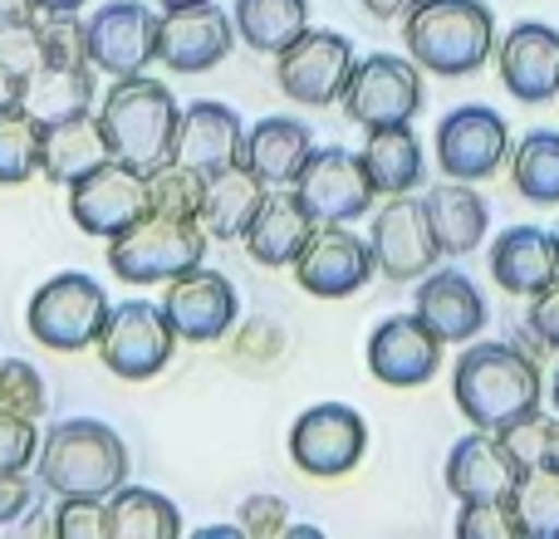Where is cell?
I'll list each match as a JSON object with an SVG mask.
<instances>
[{"instance_id": "836d02e7", "label": "cell", "mask_w": 559, "mask_h": 539, "mask_svg": "<svg viewBox=\"0 0 559 539\" xmlns=\"http://www.w3.org/2000/svg\"><path fill=\"white\" fill-rule=\"evenodd\" d=\"M506 505L525 539H559V471L550 462L525 466Z\"/></svg>"}, {"instance_id": "816d5d0a", "label": "cell", "mask_w": 559, "mask_h": 539, "mask_svg": "<svg viewBox=\"0 0 559 539\" xmlns=\"http://www.w3.org/2000/svg\"><path fill=\"white\" fill-rule=\"evenodd\" d=\"M88 5V0H35V10H45V15H55V10H79Z\"/></svg>"}, {"instance_id": "60d3db41", "label": "cell", "mask_w": 559, "mask_h": 539, "mask_svg": "<svg viewBox=\"0 0 559 539\" xmlns=\"http://www.w3.org/2000/svg\"><path fill=\"white\" fill-rule=\"evenodd\" d=\"M55 539H108V511L104 501H59L55 520H49Z\"/></svg>"}, {"instance_id": "484cf974", "label": "cell", "mask_w": 559, "mask_h": 539, "mask_svg": "<svg viewBox=\"0 0 559 539\" xmlns=\"http://www.w3.org/2000/svg\"><path fill=\"white\" fill-rule=\"evenodd\" d=\"M114 157V143H108L98 113H79L64 118V123L45 128V143H39V172L55 187H74L79 177H88L94 167H104Z\"/></svg>"}, {"instance_id": "bcb514c9", "label": "cell", "mask_w": 559, "mask_h": 539, "mask_svg": "<svg viewBox=\"0 0 559 539\" xmlns=\"http://www.w3.org/2000/svg\"><path fill=\"white\" fill-rule=\"evenodd\" d=\"M531 334L540 338L545 348H559V275L540 295H531Z\"/></svg>"}, {"instance_id": "f1b7e54d", "label": "cell", "mask_w": 559, "mask_h": 539, "mask_svg": "<svg viewBox=\"0 0 559 539\" xmlns=\"http://www.w3.org/2000/svg\"><path fill=\"white\" fill-rule=\"evenodd\" d=\"M423 202H427V216H432L437 241H442V255H472L476 245L486 241L491 206H486V196L476 192L472 182H456V177H447V182L432 187Z\"/></svg>"}, {"instance_id": "8d00e7d4", "label": "cell", "mask_w": 559, "mask_h": 539, "mask_svg": "<svg viewBox=\"0 0 559 539\" xmlns=\"http://www.w3.org/2000/svg\"><path fill=\"white\" fill-rule=\"evenodd\" d=\"M202 187H206V172H197V167L173 157V163L147 172V212L197 221V216H202Z\"/></svg>"}, {"instance_id": "7bdbcfd3", "label": "cell", "mask_w": 559, "mask_h": 539, "mask_svg": "<svg viewBox=\"0 0 559 539\" xmlns=\"http://www.w3.org/2000/svg\"><path fill=\"white\" fill-rule=\"evenodd\" d=\"M236 525H241L251 539H271V535L289 530V511H285V501H280V495H251V501H241Z\"/></svg>"}, {"instance_id": "e575fe53", "label": "cell", "mask_w": 559, "mask_h": 539, "mask_svg": "<svg viewBox=\"0 0 559 539\" xmlns=\"http://www.w3.org/2000/svg\"><path fill=\"white\" fill-rule=\"evenodd\" d=\"M515 192L535 206H559V133L535 128L511 147Z\"/></svg>"}, {"instance_id": "6da1fadb", "label": "cell", "mask_w": 559, "mask_h": 539, "mask_svg": "<svg viewBox=\"0 0 559 539\" xmlns=\"http://www.w3.org/2000/svg\"><path fill=\"white\" fill-rule=\"evenodd\" d=\"M452 397L462 417L481 432H506L540 412V368L515 344H472L452 368Z\"/></svg>"}, {"instance_id": "d590c367", "label": "cell", "mask_w": 559, "mask_h": 539, "mask_svg": "<svg viewBox=\"0 0 559 539\" xmlns=\"http://www.w3.org/2000/svg\"><path fill=\"white\" fill-rule=\"evenodd\" d=\"M39 143H45V123H35L25 108L0 113V187H25L39 172Z\"/></svg>"}, {"instance_id": "5b68a950", "label": "cell", "mask_w": 559, "mask_h": 539, "mask_svg": "<svg viewBox=\"0 0 559 539\" xmlns=\"http://www.w3.org/2000/svg\"><path fill=\"white\" fill-rule=\"evenodd\" d=\"M206 261V226L187 216L147 212L123 236L108 241V265L123 285H173L177 275Z\"/></svg>"}, {"instance_id": "f907efd6", "label": "cell", "mask_w": 559, "mask_h": 539, "mask_svg": "<svg viewBox=\"0 0 559 539\" xmlns=\"http://www.w3.org/2000/svg\"><path fill=\"white\" fill-rule=\"evenodd\" d=\"M545 462H550L555 471H559V417L550 422V436H545Z\"/></svg>"}, {"instance_id": "7dc6e473", "label": "cell", "mask_w": 559, "mask_h": 539, "mask_svg": "<svg viewBox=\"0 0 559 539\" xmlns=\"http://www.w3.org/2000/svg\"><path fill=\"white\" fill-rule=\"evenodd\" d=\"M20 94H25V79H20L15 69L0 64V113H5V108H20Z\"/></svg>"}, {"instance_id": "d6a6232c", "label": "cell", "mask_w": 559, "mask_h": 539, "mask_svg": "<svg viewBox=\"0 0 559 539\" xmlns=\"http://www.w3.org/2000/svg\"><path fill=\"white\" fill-rule=\"evenodd\" d=\"M231 20L255 55H280L309 29V0H236Z\"/></svg>"}, {"instance_id": "5bb4252c", "label": "cell", "mask_w": 559, "mask_h": 539, "mask_svg": "<svg viewBox=\"0 0 559 539\" xmlns=\"http://www.w3.org/2000/svg\"><path fill=\"white\" fill-rule=\"evenodd\" d=\"M299 202L309 206L319 226H348L373 206V182H368L358 153L348 147H314L305 163V172L295 177Z\"/></svg>"}, {"instance_id": "7402d4cb", "label": "cell", "mask_w": 559, "mask_h": 539, "mask_svg": "<svg viewBox=\"0 0 559 539\" xmlns=\"http://www.w3.org/2000/svg\"><path fill=\"white\" fill-rule=\"evenodd\" d=\"M417 319L432 328L442 344H472L486 328V299L476 289L472 275L462 270H432V275L417 279Z\"/></svg>"}, {"instance_id": "c3c4849f", "label": "cell", "mask_w": 559, "mask_h": 539, "mask_svg": "<svg viewBox=\"0 0 559 539\" xmlns=\"http://www.w3.org/2000/svg\"><path fill=\"white\" fill-rule=\"evenodd\" d=\"M413 5H417V0H364V10L373 20H403Z\"/></svg>"}, {"instance_id": "30bf717a", "label": "cell", "mask_w": 559, "mask_h": 539, "mask_svg": "<svg viewBox=\"0 0 559 539\" xmlns=\"http://www.w3.org/2000/svg\"><path fill=\"white\" fill-rule=\"evenodd\" d=\"M368 452V422L348 403H314L289 427V462L314 481L348 476Z\"/></svg>"}, {"instance_id": "ba28073f", "label": "cell", "mask_w": 559, "mask_h": 539, "mask_svg": "<svg viewBox=\"0 0 559 539\" xmlns=\"http://www.w3.org/2000/svg\"><path fill=\"white\" fill-rule=\"evenodd\" d=\"M338 104L358 128L413 123L417 108H423V69H417L413 55H368L354 64Z\"/></svg>"}, {"instance_id": "681fc988", "label": "cell", "mask_w": 559, "mask_h": 539, "mask_svg": "<svg viewBox=\"0 0 559 539\" xmlns=\"http://www.w3.org/2000/svg\"><path fill=\"white\" fill-rule=\"evenodd\" d=\"M20 15H35V0H0V25L20 20Z\"/></svg>"}, {"instance_id": "44dd1931", "label": "cell", "mask_w": 559, "mask_h": 539, "mask_svg": "<svg viewBox=\"0 0 559 539\" xmlns=\"http://www.w3.org/2000/svg\"><path fill=\"white\" fill-rule=\"evenodd\" d=\"M501 84L521 104H550L559 98V29L540 20H521L511 35L496 45Z\"/></svg>"}, {"instance_id": "ffe728a7", "label": "cell", "mask_w": 559, "mask_h": 539, "mask_svg": "<svg viewBox=\"0 0 559 539\" xmlns=\"http://www.w3.org/2000/svg\"><path fill=\"white\" fill-rule=\"evenodd\" d=\"M521 471L525 466L515 462V452L506 446V436L481 432V427H472V436H462V442L447 452V491H452L462 505L511 501Z\"/></svg>"}, {"instance_id": "11a10c76", "label": "cell", "mask_w": 559, "mask_h": 539, "mask_svg": "<svg viewBox=\"0 0 559 539\" xmlns=\"http://www.w3.org/2000/svg\"><path fill=\"white\" fill-rule=\"evenodd\" d=\"M550 407H555V412H559V373L550 378Z\"/></svg>"}, {"instance_id": "ee69618b", "label": "cell", "mask_w": 559, "mask_h": 539, "mask_svg": "<svg viewBox=\"0 0 559 539\" xmlns=\"http://www.w3.org/2000/svg\"><path fill=\"white\" fill-rule=\"evenodd\" d=\"M35 505H39V491H35V481H29L25 471L0 476V530L29 520V515H35Z\"/></svg>"}, {"instance_id": "1f68e13d", "label": "cell", "mask_w": 559, "mask_h": 539, "mask_svg": "<svg viewBox=\"0 0 559 539\" xmlns=\"http://www.w3.org/2000/svg\"><path fill=\"white\" fill-rule=\"evenodd\" d=\"M108 511V539H177L182 535V515L163 491L147 486H118L114 495H104Z\"/></svg>"}, {"instance_id": "b9f144b4", "label": "cell", "mask_w": 559, "mask_h": 539, "mask_svg": "<svg viewBox=\"0 0 559 539\" xmlns=\"http://www.w3.org/2000/svg\"><path fill=\"white\" fill-rule=\"evenodd\" d=\"M456 535L462 539H515V515L506 501H476V505H462L456 515Z\"/></svg>"}, {"instance_id": "3957f363", "label": "cell", "mask_w": 559, "mask_h": 539, "mask_svg": "<svg viewBox=\"0 0 559 539\" xmlns=\"http://www.w3.org/2000/svg\"><path fill=\"white\" fill-rule=\"evenodd\" d=\"M403 39L417 69L462 79L496 55V15L486 0H417L403 15Z\"/></svg>"}, {"instance_id": "8992f818", "label": "cell", "mask_w": 559, "mask_h": 539, "mask_svg": "<svg viewBox=\"0 0 559 539\" xmlns=\"http://www.w3.org/2000/svg\"><path fill=\"white\" fill-rule=\"evenodd\" d=\"M108 295L94 275H79V270H64V275L45 279L35 289L25 309V324L35 334V344L55 348V354H79V348H94L98 334H104L108 319Z\"/></svg>"}, {"instance_id": "f5cc1de1", "label": "cell", "mask_w": 559, "mask_h": 539, "mask_svg": "<svg viewBox=\"0 0 559 539\" xmlns=\"http://www.w3.org/2000/svg\"><path fill=\"white\" fill-rule=\"evenodd\" d=\"M236 535H246L241 525H212V530H202V539H236Z\"/></svg>"}, {"instance_id": "f6af8a7d", "label": "cell", "mask_w": 559, "mask_h": 539, "mask_svg": "<svg viewBox=\"0 0 559 539\" xmlns=\"http://www.w3.org/2000/svg\"><path fill=\"white\" fill-rule=\"evenodd\" d=\"M506 446L515 452V462L521 466H535V462H545V436H550V417H521L515 427H506Z\"/></svg>"}, {"instance_id": "f546056e", "label": "cell", "mask_w": 559, "mask_h": 539, "mask_svg": "<svg viewBox=\"0 0 559 539\" xmlns=\"http://www.w3.org/2000/svg\"><path fill=\"white\" fill-rule=\"evenodd\" d=\"M35 123H64L94 108V64H39L35 74H25V94H20Z\"/></svg>"}, {"instance_id": "603a6c76", "label": "cell", "mask_w": 559, "mask_h": 539, "mask_svg": "<svg viewBox=\"0 0 559 539\" xmlns=\"http://www.w3.org/2000/svg\"><path fill=\"white\" fill-rule=\"evenodd\" d=\"M246 147V128L241 113L216 98H197L182 108V123H177V163L197 167V172H216V167L241 163Z\"/></svg>"}, {"instance_id": "7c38bea8", "label": "cell", "mask_w": 559, "mask_h": 539, "mask_svg": "<svg viewBox=\"0 0 559 539\" xmlns=\"http://www.w3.org/2000/svg\"><path fill=\"white\" fill-rule=\"evenodd\" d=\"M368 245H373L378 275H388L393 285H413V279L432 275L437 261H442V241H437V231H432L427 202L413 192L388 196V206L373 216Z\"/></svg>"}, {"instance_id": "2e32d148", "label": "cell", "mask_w": 559, "mask_h": 539, "mask_svg": "<svg viewBox=\"0 0 559 539\" xmlns=\"http://www.w3.org/2000/svg\"><path fill=\"white\" fill-rule=\"evenodd\" d=\"M84 25H88V59L108 79H133L143 69H153L157 25H163V15H153V0L147 5L143 0H114Z\"/></svg>"}, {"instance_id": "4dcf8cb0", "label": "cell", "mask_w": 559, "mask_h": 539, "mask_svg": "<svg viewBox=\"0 0 559 539\" xmlns=\"http://www.w3.org/2000/svg\"><path fill=\"white\" fill-rule=\"evenodd\" d=\"M358 163H364L378 196H403L423 182V143H417L413 123L368 128V143L358 147Z\"/></svg>"}, {"instance_id": "d4e9b609", "label": "cell", "mask_w": 559, "mask_h": 539, "mask_svg": "<svg viewBox=\"0 0 559 539\" xmlns=\"http://www.w3.org/2000/svg\"><path fill=\"white\" fill-rule=\"evenodd\" d=\"M559 275V255H555V231L540 226H511L491 241V279L515 299L540 295L545 285Z\"/></svg>"}, {"instance_id": "9a60e30c", "label": "cell", "mask_w": 559, "mask_h": 539, "mask_svg": "<svg viewBox=\"0 0 559 539\" xmlns=\"http://www.w3.org/2000/svg\"><path fill=\"white\" fill-rule=\"evenodd\" d=\"M378 275L373 245L348 226H314L305 251L295 255V279L314 299H348Z\"/></svg>"}, {"instance_id": "cb8c5ba5", "label": "cell", "mask_w": 559, "mask_h": 539, "mask_svg": "<svg viewBox=\"0 0 559 539\" xmlns=\"http://www.w3.org/2000/svg\"><path fill=\"white\" fill-rule=\"evenodd\" d=\"M314 216H309V206L299 202L295 187H275V192H265L261 212H255V221L246 226V251H251L255 265H295V255L305 251V241L314 236Z\"/></svg>"}, {"instance_id": "8fae6325", "label": "cell", "mask_w": 559, "mask_h": 539, "mask_svg": "<svg viewBox=\"0 0 559 539\" xmlns=\"http://www.w3.org/2000/svg\"><path fill=\"white\" fill-rule=\"evenodd\" d=\"M69 216L84 236L114 241L133 221L147 216V172L123 157H108L104 167H94L88 177H79L69 187Z\"/></svg>"}, {"instance_id": "9f6ffc18", "label": "cell", "mask_w": 559, "mask_h": 539, "mask_svg": "<svg viewBox=\"0 0 559 539\" xmlns=\"http://www.w3.org/2000/svg\"><path fill=\"white\" fill-rule=\"evenodd\" d=\"M555 255H559V226H555Z\"/></svg>"}, {"instance_id": "277c9868", "label": "cell", "mask_w": 559, "mask_h": 539, "mask_svg": "<svg viewBox=\"0 0 559 539\" xmlns=\"http://www.w3.org/2000/svg\"><path fill=\"white\" fill-rule=\"evenodd\" d=\"M98 123H104L108 143H114V157L143 167V172H153V167L177 157L182 108H177L173 88L147 74L114 79V88H108L104 104H98Z\"/></svg>"}, {"instance_id": "9c48e42d", "label": "cell", "mask_w": 559, "mask_h": 539, "mask_svg": "<svg viewBox=\"0 0 559 539\" xmlns=\"http://www.w3.org/2000/svg\"><path fill=\"white\" fill-rule=\"evenodd\" d=\"M354 45L338 29H305L295 45L275 55V84L289 104L329 108L344 98L348 74H354Z\"/></svg>"}, {"instance_id": "d6986e66", "label": "cell", "mask_w": 559, "mask_h": 539, "mask_svg": "<svg viewBox=\"0 0 559 539\" xmlns=\"http://www.w3.org/2000/svg\"><path fill=\"white\" fill-rule=\"evenodd\" d=\"M442 368V338L413 314H388L368 334V373L388 387H423Z\"/></svg>"}, {"instance_id": "e0dca14e", "label": "cell", "mask_w": 559, "mask_h": 539, "mask_svg": "<svg viewBox=\"0 0 559 539\" xmlns=\"http://www.w3.org/2000/svg\"><path fill=\"white\" fill-rule=\"evenodd\" d=\"M236 39H241L236 20L212 0L167 10L163 25H157V64L173 69V74H206L231 55Z\"/></svg>"}, {"instance_id": "ab89813d", "label": "cell", "mask_w": 559, "mask_h": 539, "mask_svg": "<svg viewBox=\"0 0 559 539\" xmlns=\"http://www.w3.org/2000/svg\"><path fill=\"white\" fill-rule=\"evenodd\" d=\"M0 64L15 69L20 79L35 74L45 64V39H39V20L35 15H20L0 25Z\"/></svg>"}, {"instance_id": "4316f807", "label": "cell", "mask_w": 559, "mask_h": 539, "mask_svg": "<svg viewBox=\"0 0 559 539\" xmlns=\"http://www.w3.org/2000/svg\"><path fill=\"white\" fill-rule=\"evenodd\" d=\"M265 192H271V187H265L246 163L216 167V172H206L202 216H197V221H202L206 236H216V241H241L246 226H251L255 212H261Z\"/></svg>"}, {"instance_id": "7a4b0ae2", "label": "cell", "mask_w": 559, "mask_h": 539, "mask_svg": "<svg viewBox=\"0 0 559 539\" xmlns=\"http://www.w3.org/2000/svg\"><path fill=\"white\" fill-rule=\"evenodd\" d=\"M39 486L59 501H104L128 481V446L108 422L94 417H74L45 432L35 456Z\"/></svg>"}, {"instance_id": "f35d334b", "label": "cell", "mask_w": 559, "mask_h": 539, "mask_svg": "<svg viewBox=\"0 0 559 539\" xmlns=\"http://www.w3.org/2000/svg\"><path fill=\"white\" fill-rule=\"evenodd\" d=\"M39 442H45V436H39L35 417L0 407V476L29 471V466H35V456H39Z\"/></svg>"}, {"instance_id": "ac0fdd59", "label": "cell", "mask_w": 559, "mask_h": 539, "mask_svg": "<svg viewBox=\"0 0 559 539\" xmlns=\"http://www.w3.org/2000/svg\"><path fill=\"white\" fill-rule=\"evenodd\" d=\"M163 309L182 344H216V338L231 334L236 314H241V295H236V285L222 270L197 265L167 285Z\"/></svg>"}, {"instance_id": "74e56055", "label": "cell", "mask_w": 559, "mask_h": 539, "mask_svg": "<svg viewBox=\"0 0 559 539\" xmlns=\"http://www.w3.org/2000/svg\"><path fill=\"white\" fill-rule=\"evenodd\" d=\"M45 378L35 373V363L25 358H0V407L10 412H25V417H45Z\"/></svg>"}, {"instance_id": "4fadbf2b", "label": "cell", "mask_w": 559, "mask_h": 539, "mask_svg": "<svg viewBox=\"0 0 559 539\" xmlns=\"http://www.w3.org/2000/svg\"><path fill=\"white\" fill-rule=\"evenodd\" d=\"M511 157V128L496 108L462 104L437 123V167L456 182H486Z\"/></svg>"}, {"instance_id": "83f0119b", "label": "cell", "mask_w": 559, "mask_h": 539, "mask_svg": "<svg viewBox=\"0 0 559 539\" xmlns=\"http://www.w3.org/2000/svg\"><path fill=\"white\" fill-rule=\"evenodd\" d=\"M309 153H314V137L299 118H261V123L246 133V147H241V163L261 177L265 187H295V177L305 172Z\"/></svg>"}, {"instance_id": "52a82bcc", "label": "cell", "mask_w": 559, "mask_h": 539, "mask_svg": "<svg viewBox=\"0 0 559 539\" xmlns=\"http://www.w3.org/2000/svg\"><path fill=\"white\" fill-rule=\"evenodd\" d=\"M177 354V328L163 304L153 299H123L108 309L104 334H98V358L123 383H147L157 378Z\"/></svg>"}, {"instance_id": "db71d44e", "label": "cell", "mask_w": 559, "mask_h": 539, "mask_svg": "<svg viewBox=\"0 0 559 539\" xmlns=\"http://www.w3.org/2000/svg\"><path fill=\"white\" fill-rule=\"evenodd\" d=\"M157 10H182V5H202V0H153Z\"/></svg>"}]
</instances>
